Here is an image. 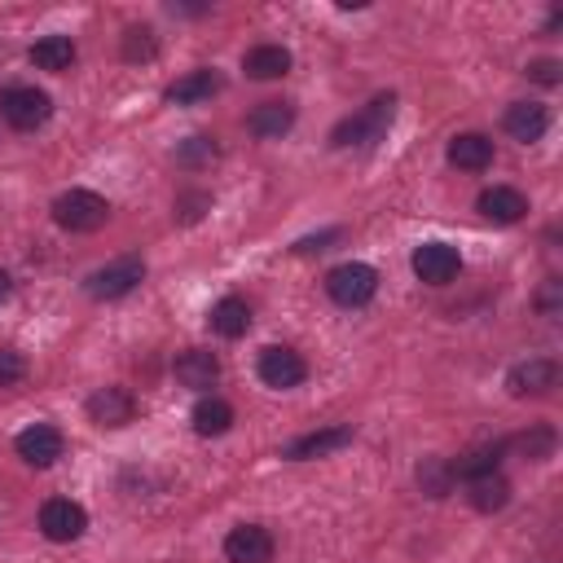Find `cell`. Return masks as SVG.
<instances>
[{
  "label": "cell",
  "instance_id": "6da1fadb",
  "mask_svg": "<svg viewBox=\"0 0 563 563\" xmlns=\"http://www.w3.org/2000/svg\"><path fill=\"white\" fill-rule=\"evenodd\" d=\"M396 119V97L391 92H378L369 106H361L352 119H343L334 132H330V145H374L387 136Z\"/></svg>",
  "mask_w": 563,
  "mask_h": 563
},
{
  "label": "cell",
  "instance_id": "7a4b0ae2",
  "mask_svg": "<svg viewBox=\"0 0 563 563\" xmlns=\"http://www.w3.org/2000/svg\"><path fill=\"white\" fill-rule=\"evenodd\" d=\"M53 220L66 233H97L110 220V202L101 194H92V189H66L53 202Z\"/></svg>",
  "mask_w": 563,
  "mask_h": 563
},
{
  "label": "cell",
  "instance_id": "3957f363",
  "mask_svg": "<svg viewBox=\"0 0 563 563\" xmlns=\"http://www.w3.org/2000/svg\"><path fill=\"white\" fill-rule=\"evenodd\" d=\"M53 114V97L44 88H31V84H13L0 92V119L18 132H35L40 123H48Z\"/></svg>",
  "mask_w": 563,
  "mask_h": 563
},
{
  "label": "cell",
  "instance_id": "277c9868",
  "mask_svg": "<svg viewBox=\"0 0 563 563\" xmlns=\"http://www.w3.org/2000/svg\"><path fill=\"white\" fill-rule=\"evenodd\" d=\"M374 290H378V273H374L369 264H361V260H347V264H339V268L325 273V295H330L334 303H343V308L369 303Z\"/></svg>",
  "mask_w": 563,
  "mask_h": 563
},
{
  "label": "cell",
  "instance_id": "5b68a950",
  "mask_svg": "<svg viewBox=\"0 0 563 563\" xmlns=\"http://www.w3.org/2000/svg\"><path fill=\"white\" fill-rule=\"evenodd\" d=\"M141 277H145V260H141V255H119L114 264L88 273L84 290H88L92 299H123L128 290H136Z\"/></svg>",
  "mask_w": 563,
  "mask_h": 563
},
{
  "label": "cell",
  "instance_id": "8992f818",
  "mask_svg": "<svg viewBox=\"0 0 563 563\" xmlns=\"http://www.w3.org/2000/svg\"><path fill=\"white\" fill-rule=\"evenodd\" d=\"M409 264H413V277L427 282V286H449L462 273V255L449 242H422V246H413V260Z\"/></svg>",
  "mask_w": 563,
  "mask_h": 563
},
{
  "label": "cell",
  "instance_id": "52a82bcc",
  "mask_svg": "<svg viewBox=\"0 0 563 563\" xmlns=\"http://www.w3.org/2000/svg\"><path fill=\"white\" fill-rule=\"evenodd\" d=\"M84 528H88V510H84L79 501H70V497H48V501L40 506V532H44L48 541H75V537H84Z\"/></svg>",
  "mask_w": 563,
  "mask_h": 563
},
{
  "label": "cell",
  "instance_id": "ba28073f",
  "mask_svg": "<svg viewBox=\"0 0 563 563\" xmlns=\"http://www.w3.org/2000/svg\"><path fill=\"white\" fill-rule=\"evenodd\" d=\"M18 457L26 462V466H53L62 453H66V435L57 431V427H48V422H31L26 431H18Z\"/></svg>",
  "mask_w": 563,
  "mask_h": 563
},
{
  "label": "cell",
  "instance_id": "9c48e42d",
  "mask_svg": "<svg viewBox=\"0 0 563 563\" xmlns=\"http://www.w3.org/2000/svg\"><path fill=\"white\" fill-rule=\"evenodd\" d=\"M550 387H559V365L550 356H528L506 374L510 396H545Z\"/></svg>",
  "mask_w": 563,
  "mask_h": 563
},
{
  "label": "cell",
  "instance_id": "30bf717a",
  "mask_svg": "<svg viewBox=\"0 0 563 563\" xmlns=\"http://www.w3.org/2000/svg\"><path fill=\"white\" fill-rule=\"evenodd\" d=\"M260 378L268 387L286 391V387H299L308 378V365H303V356L295 347H264L260 352Z\"/></svg>",
  "mask_w": 563,
  "mask_h": 563
},
{
  "label": "cell",
  "instance_id": "8fae6325",
  "mask_svg": "<svg viewBox=\"0 0 563 563\" xmlns=\"http://www.w3.org/2000/svg\"><path fill=\"white\" fill-rule=\"evenodd\" d=\"M224 559H229V563H268V559H273V537H268V528H260V523H238V528H229V537H224Z\"/></svg>",
  "mask_w": 563,
  "mask_h": 563
},
{
  "label": "cell",
  "instance_id": "7c38bea8",
  "mask_svg": "<svg viewBox=\"0 0 563 563\" xmlns=\"http://www.w3.org/2000/svg\"><path fill=\"white\" fill-rule=\"evenodd\" d=\"M88 413L97 427H128L136 418V396L128 387H101L88 396Z\"/></svg>",
  "mask_w": 563,
  "mask_h": 563
},
{
  "label": "cell",
  "instance_id": "4fadbf2b",
  "mask_svg": "<svg viewBox=\"0 0 563 563\" xmlns=\"http://www.w3.org/2000/svg\"><path fill=\"white\" fill-rule=\"evenodd\" d=\"M347 444H352V427H325V431H308V435L290 440L282 457L308 462V457H330V453H339V449H347Z\"/></svg>",
  "mask_w": 563,
  "mask_h": 563
},
{
  "label": "cell",
  "instance_id": "5bb4252c",
  "mask_svg": "<svg viewBox=\"0 0 563 563\" xmlns=\"http://www.w3.org/2000/svg\"><path fill=\"white\" fill-rule=\"evenodd\" d=\"M501 128H506L515 141L532 145V141H541V136H545V128H550V110H545L541 101H515V106L506 110Z\"/></svg>",
  "mask_w": 563,
  "mask_h": 563
},
{
  "label": "cell",
  "instance_id": "9a60e30c",
  "mask_svg": "<svg viewBox=\"0 0 563 563\" xmlns=\"http://www.w3.org/2000/svg\"><path fill=\"white\" fill-rule=\"evenodd\" d=\"M475 207H479V216L493 220V224H515V220L528 216V198H523L519 189H510V185H493V189H484Z\"/></svg>",
  "mask_w": 563,
  "mask_h": 563
},
{
  "label": "cell",
  "instance_id": "2e32d148",
  "mask_svg": "<svg viewBox=\"0 0 563 563\" xmlns=\"http://www.w3.org/2000/svg\"><path fill=\"white\" fill-rule=\"evenodd\" d=\"M216 378H220V361H216L211 352L189 347V352L176 356V383H180V387L207 391V387H216Z\"/></svg>",
  "mask_w": 563,
  "mask_h": 563
},
{
  "label": "cell",
  "instance_id": "e0dca14e",
  "mask_svg": "<svg viewBox=\"0 0 563 563\" xmlns=\"http://www.w3.org/2000/svg\"><path fill=\"white\" fill-rule=\"evenodd\" d=\"M295 123V106L290 101H260L251 114H246V128L260 136V141H277L286 136Z\"/></svg>",
  "mask_w": 563,
  "mask_h": 563
},
{
  "label": "cell",
  "instance_id": "ac0fdd59",
  "mask_svg": "<svg viewBox=\"0 0 563 563\" xmlns=\"http://www.w3.org/2000/svg\"><path fill=\"white\" fill-rule=\"evenodd\" d=\"M449 163L457 167V172H484L488 163H493V141L484 136V132H462V136H453L449 141Z\"/></svg>",
  "mask_w": 563,
  "mask_h": 563
},
{
  "label": "cell",
  "instance_id": "d6986e66",
  "mask_svg": "<svg viewBox=\"0 0 563 563\" xmlns=\"http://www.w3.org/2000/svg\"><path fill=\"white\" fill-rule=\"evenodd\" d=\"M207 321H211V330H216L220 339H242V334L251 330V308H246V299L224 295V299H216V303H211Z\"/></svg>",
  "mask_w": 563,
  "mask_h": 563
},
{
  "label": "cell",
  "instance_id": "ffe728a7",
  "mask_svg": "<svg viewBox=\"0 0 563 563\" xmlns=\"http://www.w3.org/2000/svg\"><path fill=\"white\" fill-rule=\"evenodd\" d=\"M220 92V75L216 70H189L185 79H176V84H167V101L172 106H198V101H207V97H216Z\"/></svg>",
  "mask_w": 563,
  "mask_h": 563
},
{
  "label": "cell",
  "instance_id": "44dd1931",
  "mask_svg": "<svg viewBox=\"0 0 563 563\" xmlns=\"http://www.w3.org/2000/svg\"><path fill=\"white\" fill-rule=\"evenodd\" d=\"M501 453H506V440H497V444H475V449H466L457 462H449V471H453V479H479V475H493L497 471V462H501Z\"/></svg>",
  "mask_w": 563,
  "mask_h": 563
},
{
  "label": "cell",
  "instance_id": "7402d4cb",
  "mask_svg": "<svg viewBox=\"0 0 563 563\" xmlns=\"http://www.w3.org/2000/svg\"><path fill=\"white\" fill-rule=\"evenodd\" d=\"M242 70L251 79H282L290 70V48H282V44H255L242 57Z\"/></svg>",
  "mask_w": 563,
  "mask_h": 563
},
{
  "label": "cell",
  "instance_id": "603a6c76",
  "mask_svg": "<svg viewBox=\"0 0 563 563\" xmlns=\"http://www.w3.org/2000/svg\"><path fill=\"white\" fill-rule=\"evenodd\" d=\"M31 62H35L40 70L62 75V70L75 66V40H70V35H44V40L31 44Z\"/></svg>",
  "mask_w": 563,
  "mask_h": 563
},
{
  "label": "cell",
  "instance_id": "cb8c5ba5",
  "mask_svg": "<svg viewBox=\"0 0 563 563\" xmlns=\"http://www.w3.org/2000/svg\"><path fill=\"white\" fill-rule=\"evenodd\" d=\"M189 422H194L198 435H224V431L233 427V405L220 400V396H202V400L194 405Z\"/></svg>",
  "mask_w": 563,
  "mask_h": 563
},
{
  "label": "cell",
  "instance_id": "d4e9b609",
  "mask_svg": "<svg viewBox=\"0 0 563 563\" xmlns=\"http://www.w3.org/2000/svg\"><path fill=\"white\" fill-rule=\"evenodd\" d=\"M466 501L479 510V515H493L510 501V484L493 471V475H479V479H466Z\"/></svg>",
  "mask_w": 563,
  "mask_h": 563
},
{
  "label": "cell",
  "instance_id": "484cf974",
  "mask_svg": "<svg viewBox=\"0 0 563 563\" xmlns=\"http://www.w3.org/2000/svg\"><path fill=\"white\" fill-rule=\"evenodd\" d=\"M453 471H449V457H422V466H418V488L427 493V497H444V493H453Z\"/></svg>",
  "mask_w": 563,
  "mask_h": 563
},
{
  "label": "cell",
  "instance_id": "4316f807",
  "mask_svg": "<svg viewBox=\"0 0 563 563\" xmlns=\"http://www.w3.org/2000/svg\"><path fill=\"white\" fill-rule=\"evenodd\" d=\"M506 449L523 453L528 462H545V457H554V431H550V427H532V431L506 440Z\"/></svg>",
  "mask_w": 563,
  "mask_h": 563
},
{
  "label": "cell",
  "instance_id": "83f0119b",
  "mask_svg": "<svg viewBox=\"0 0 563 563\" xmlns=\"http://www.w3.org/2000/svg\"><path fill=\"white\" fill-rule=\"evenodd\" d=\"M216 158H220V150H216V141H211V136H189V141L176 150V163H180V167H189V172L211 167Z\"/></svg>",
  "mask_w": 563,
  "mask_h": 563
},
{
  "label": "cell",
  "instance_id": "f1b7e54d",
  "mask_svg": "<svg viewBox=\"0 0 563 563\" xmlns=\"http://www.w3.org/2000/svg\"><path fill=\"white\" fill-rule=\"evenodd\" d=\"M154 53H158V40H154L150 26H128L123 31V57L128 62H150Z\"/></svg>",
  "mask_w": 563,
  "mask_h": 563
},
{
  "label": "cell",
  "instance_id": "f546056e",
  "mask_svg": "<svg viewBox=\"0 0 563 563\" xmlns=\"http://www.w3.org/2000/svg\"><path fill=\"white\" fill-rule=\"evenodd\" d=\"M207 207H211V194H202V189H194V194H180V198H176V220L194 224V220H198Z\"/></svg>",
  "mask_w": 563,
  "mask_h": 563
},
{
  "label": "cell",
  "instance_id": "4dcf8cb0",
  "mask_svg": "<svg viewBox=\"0 0 563 563\" xmlns=\"http://www.w3.org/2000/svg\"><path fill=\"white\" fill-rule=\"evenodd\" d=\"M22 374H26V361H22V352H18V347H0V387L18 383Z\"/></svg>",
  "mask_w": 563,
  "mask_h": 563
},
{
  "label": "cell",
  "instance_id": "1f68e13d",
  "mask_svg": "<svg viewBox=\"0 0 563 563\" xmlns=\"http://www.w3.org/2000/svg\"><path fill=\"white\" fill-rule=\"evenodd\" d=\"M559 70H563V66H559V62H554V57H541V62H532V66H528V75H532V79H537V84H545V88H554V84H559V79H563V75H559Z\"/></svg>",
  "mask_w": 563,
  "mask_h": 563
},
{
  "label": "cell",
  "instance_id": "d6a6232c",
  "mask_svg": "<svg viewBox=\"0 0 563 563\" xmlns=\"http://www.w3.org/2000/svg\"><path fill=\"white\" fill-rule=\"evenodd\" d=\"M559 290H563V282H559V277H550V282L541 286V299H537V303H541V312H545V317H559Z\"/></svg>",
  "mask_w": 563,
  "mask_h": 563
},
{
  "label": "cell",
  "instance_id": "836d02e7",
  "mask_svg": "<svg viewBox=\"0 0 563 563\" xmlns=\"http://www.w3.org/2000/svg\"><path fill=\"white\" fill-rule=\"evenodd\" d=\"M334 238H339L334 229H330V233H321V238H303V242H299V251H325V242H334Z\"/></svg>",
  "mask_w": 563,
  "mask_h": 563
},
{
  "label": "cell",
  "instance_id": "e575fe53",
  "mask_svg": "<svg viewBox=\"0 0 563 563\" xmlns=\"http://www.w3.org/2000/svg\"><path fill=\"white\" fill-rule=\"evenodd\" d=\"M9 295H13V277H9V273H4V268H0V303H4V299H9Z\"/></svg>",
  "mask_w": 563,
  "mask_h": 563
}]
</instances>
